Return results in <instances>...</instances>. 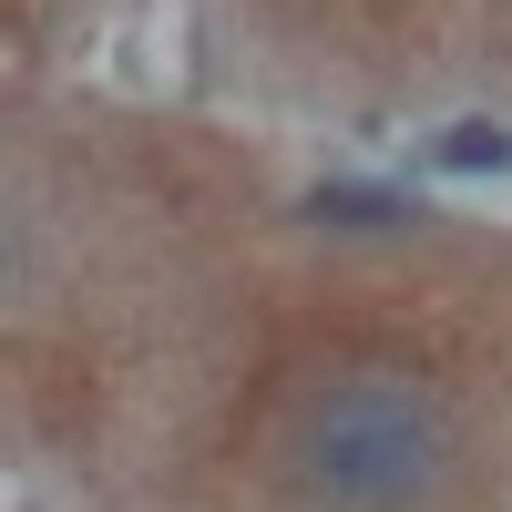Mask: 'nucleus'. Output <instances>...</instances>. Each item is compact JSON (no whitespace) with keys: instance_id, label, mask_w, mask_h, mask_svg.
<instances>
[{"instance_id":"obj_2","label":"nucleus","mask_w":512,"mask_h":512,"mask_svg":"<svg viewBox=\"0 0 512 512\" xmlns=\"http://www.w3.org/2000/svg\"><path fill=\"white\" fill-rule=\"evenodd\" d=\"M308 216H318V226H400L410 205H400V195H379V185H318V195H308Z\"/></svg>"},{"instance_id":"obj_3","label":"nucleus","mask_w":512,"mask_h":512,"mask_svg":"<svg viewBox=\"0 0 512 512\" xmlns=\"http://www.w3.org/2000/svg\"><path fill=\"white\" fill-rule=\"evenodd\" d=\"M441 164H451V175H502L512 134H502V123H461V134H441Z\"/></svg>"},{"instance_id":"obj_1","label":"nucleus","mask_w":512,"mask_h":512,"mask_svg":"<svg viewBox=\"0 0 512 512\" xmlns=\"http://www.w3.org/2000/svg\"><path fill=\"white\" fill-rule=\"evenodd\" d=\"M287 482L308 512H410L451 482V410L400 369H349L297 410Z\"/></svg>"}]
</instances>
